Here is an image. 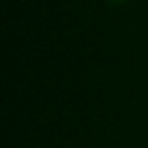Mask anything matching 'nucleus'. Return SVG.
Wrapping results in <instances>:
<instances>
[]
</instances>
